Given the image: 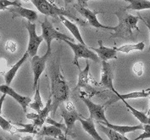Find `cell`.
Returning a JSON list of instances; mask_svg holds the SVG:
<instances>
[{"mask_svg": "<svg viewBox=\"0 0 150 140\" xmlns=\"http://www.w3.org/2000/svg\"><path fill=\"white\" fill-rule=\"evenodd\" d=\"M51 78V93L52 98V111L51 113L55 114L58 107L69 99L70 87L61 72L59 65L55 63L50 70Z\"/></svg>", "mask_w": 150, "mask_h": 140, "instance_id": "cell-1", "label": "cell"}, {"mask_svg": "<svg viewBox=\"0 0 150 140\" xmlns=\"http://www.w3.org/2000/svg\"><path fill=\"white\" fill-rule=\"evenodd\" d=\"M114 14L118 17L119 24L114 27V32L111 33L110 38L128 39L132 36L133 30L140 31L137 26L139 17L128 14L125 9L115 11Z\"/></svg>", "mask_w": 150, "mask_h": 140, "instance_id": "cell-2", "label": "cell"}, {"mask_svg": "<svg viewBox=\"0 0 150 140\" xmlns=\"http://www.w3.org/2000/svg\"><path fill=\"white\" fill-rule=\"evenodd\" d=\"M31 2L41 14L51 17H59L63 16L68 17L69 19H71L73 21H76L79 23H81L79 19L76 16H74L71 12L57 7L55 4H53L47 0H31Z\"/></svg>", "mask_w": 150, "mask_h": 140, "instance_id": "cell-3", "label": "cell"}, {"mask_svg": "<svg viewBox=\"0 0 150 140\" xmlns=\"http://www.w3.org/2000/svg\"><path fill=\"white\" fill-rule=\"evenodd\" d=\"M42 25V36L44 39V41L47 43V52L52 53V49H51V44L53 40H69L71 42H74V39L71 37H69L68 35H65L62 32H59L57 31L55 28L54 27V26L51 24V22L47 20L46 17L44 19V21L41 23Z\"/></svg>", "mask_w": 150, "mask_h": 140, "instance_id": "cell-4", "label": "cell"}, {"mask_svg": "<svg viewBox=\"0 0 150 140\" xmlns=\"http://www.w3.org/2000/svg\"><path fill=\"white\" fill-rule=\"evenodd\" d=\"M65 43H67L69 46L71 47L73 53H74V60H73V64L76 65L78 69H80L79 60L80 58H84L87 60H91L94 62H99V57L98 55L95 53L94 51H93L92 49H90V48H87V45H84L82 43H75L74 42H71L69 40H64Z\"/></svg>", "mask_w": 150, "mask_h": 140, "instance_id": "cell-5", "label": "cell"}, {"mask_svg": "<svg viewBox=\"0 0 150 140\" xmlns=\"http://www.w3.org/2000/svg\"><path fill=\"white\" fill-rule=\"evenodd\" d=\"M60 116L64 119V124L66 125L67 132L65 135H72L73 132V127L76 121H78L79 117H81L80 114L76 111L74 104L71 101L66 102L64 108H61Z\"/></svg>", "mask_w": 150, "mask_h": 140, "instance_id": "cell-6", "label": "cell"}, {"mask_svg": "<svg viewBox=\"0 0 150 140\" xmlns=\"http://www.w3.org/2000/svg\"><path fill=\"white\" fill-rule=\"evenodd\" d=\"M25 26L29 34V42H28V47H27L26 51L28 52L30 56L33 57L38 55L40 44L42 43V41H44V39L42 35L38 36L37 34V31H36L37 26L35 23L28 21L27 23H25Z\"/></svg>", "mask_w": 150, "mask_h": 140, "instance_id": "cell-7", "label": "cell"}, {"mask_svg": "<svg viewBox=\"0 0 150 140\" xmlns=\"http://www.w3.org/2000/svg\"><path fill=\"white\" fill-rule=\"evenodd\" d=\"M50 55H51V53L46 51V53L42 56H38L37 55L32 57L31 65H32V69L33 71V90L34 91L38 84L39 83L40 77L46 68V63L48 58L50 57Z\"/></svg>", "mask_w": 150, "mask_h": 140, "instance_id": "cell-8", "label": "cell"}, {"mask_svg": "<svg viewBox=\"0 0 150 140\" xmlns=\"http://www.w3.org/2000/svg\"><path fill=\"white\" fill-rule=\"evenodd\" d=\"M80 98L87 105L91 118L97 122H109L105 116V105L95 104L90 99L85 98L83 95H81Z\"/></svg>", "mask_w": 150, "mask_h": 140, "instance_id": "cell-9", "label": "cell"}, {"mask_svg": "<svg viewBox=\"0 0 150 140\" xmlns=\"http://www.w3.org/2000/svg\"><path fill=\"white\" fill-rule=\"evenodd\" d=\"M74 8L76 9L81 16L82 17H84L87 21V22L89 23L90 26H92L93 27L95 28H101V29H106V30H114L115 26H104L103 24H101L98 18H97V15L99 12H96V11H92L89 9H87V7H81L79 5H75Z\"/></svg>", "mask_w": 150, "mask_h": 140, "instance_id": "cell-10", "label": "cell"}, {"mask_svg": "<svg viewBox=\"0 0 150 140\" xmlns=\"http://www.w3.org/2000/svg\"><path fill=\"white\" fill-rule=\"evenodd\" d=\"M51 111H52V98L49 96L46 105L39 112H37V114L28 113L26 114V118L32 120V123H34L38 127L41 128L43 126L44 122H46V119L48 117L49 113H51Z\"/></svg>", "mask_w": 150, "mask_h": 140, "instance_id": "cell-11", "label": "cell"}, {"mask_svg": "<svg viewBox=\"0 0 150 140\" xmlns=\"http://www.w3.org/2000/svg\"><path fill=\"white\" fill-rule=\"evenodd\" d=\"M0 92L2 93H5L6 95H8L11 98H13L21 106L24 112L26 113L27 108H28L30 103L32 102V99L31 98L21 95L18 93H16V91L10 87V85H7V84L0 85Z\"/></svg>", "mask_w": 150, "mask_h": 140, "instance_id": "cell-12", "label": "cell"}, {"mask_svg": "<svg viewBox=\"0 0 150 140\" xmlns=\"http://www.w3.org/2000/svg\"><path fill=\"white\" fill-rule=\"evenodd\" d=\"M113 80H114V74H113V70H112L110 63H108L107 61H102L101 79H100L99 84L107 89H110L113 93H116L117 91L114 87Z\"/></svg>", "mask_w": 150, "mask_h": 140, "instance_id": "cell-13", "label": "cell"}, {"mask_svg": "<svg viewBox=\"0 0 150 140\" xmlns=\"http://www.w3.org/2000/svg\"><path fill=\"white\" fill-rule=\"evenodd\" d=\"M98 48H90L93 51L98 55L102 61H107L109 60H115L117 59V51L115 49V47L114 48H107L103 45V43L101 40L98 41Z\"/></svg>", "mask_w": 150, "mask_h": 140, "instance_id": "cell-14", "label": "cell"}, {"mask_svg": "<svg viewBox=\"0 0 150 140\" xmlns=\"http://www.w3.org/2000/svg\"><path fill=\"white\" fill-rule=\"evenodd\" d=\"M8 10H9L10 12H12L14 14L15 16H21L23 17L25 19H26L28 21L34 23L38 18V13L32 9H29L24 8L21 7V5L18 6H12V8H8Z\"/></svg>", "mask_w": 150, "mask_h": 140, "instance_id": "cell-15", "label": "cell"}, {"mask_svg": "<svg viewBox=\"0 0 150 140\" xmlns=\"http://www.w3.org/2000/svg\"><path fill=\"white\" fill-rule=\"evenodd\" d=\"M29 54L28 52L26 51L25 54L23 55V56L17 61V62L9 69L8 70H7L5 73H4V80H5V84L7 85H10L12 81L14 80V78L16 76V73L18 72V70H20V68L22 66L24 63L26 61V60H28L29 58Z\"/></svg>", "mask_w": 150, "mask_h": 140, "instance_id": "cell-16", "label": "cell"}, {"mask_svg": "<svg viewBox=\"0 0 150 140\" xmlns=\"http://www.w3.org/2000/svg\"><path fill=\"white\" fill-rule=\"evenodd\" d=\"M38 134L40 136H48L58 139H65L63 130L54 125L48 124V126H42Z\"/></svg>", "mask_w": 150, "mask_h": 140, "instance_id": "cell-17", "label": "cell"}, {"mask_svg": "<svg viewBox=\"0 0 150 140\" xmlns=\"http://www.w3.org/2000/svg\"><path fill=\"white\" fill-rule=\"evenodd\" d=\"M81 124L82 126V128L86 131V132L93 139L96 140H102V138L99 136L98 132H97L96 127L94 125V121L93 118L89 117V118H83V117H80L78 119Z\"/></svg>", "mask_w": 150, "mask_h": 140, "instance_id": "cell-18", "label": "cell"}, {"mask_svg": "<svg viewBox=\"0 0 150 140\" xmlns=\"http://www.w3.org/2000/svg\"><path fill=\"white\" fill-rule=\"evenodd\" d=\"M98 122L117 131L122 135H125L128 132H136L137 130H143V125L142 124L137 125V126H121V125L111 124L109 122Z\"/></svg>", "mask_w": 150, "mask_h": 140, "instance_id": "cell-19", "label": "cell"}, {"mask_svg": "<svg viewBox=\"0 0 150 140\" xmlns=\"http://www.w3.org/2000/svg\"><path fill=\"white\" fill-rule=\"evenodd\" d=\"M89 80H90V65L89 61L87 59L86 60V67L83 70L79 69V75H78V82L74 88V90H77L79 88L84 87V88H88V84H89Z\"/></svg>", "mask_w": 150, "mask_h": 140, "instance_id": "cell-20", "label": "cell"}, {"mask_svg": "<svg viewBox=\"0 0 150 140\" xmlns=\"http://www.w3.org/2000/svg\"><path fill=\"white\" fill-rule=\"evenodd\" d=\"M59 18L60 19V21L64 24V26H65V27L71 31V34L74 36V38L76 39L80 43H82V44L86 45L84 40L82 38V36L81 35V32H80L78 26L76 24L71 22V21H69L67 18H65V16H59Z\"/></svg>", "mask_w": 150, "mask_h": 140, "instance_id": "cell-21", "label": "cell"}, {"mask_svg": "<svg viewBox=\"0 0 150 140\" xmlns=\"http://www.w3.org/2000/svg\"><path fill=\"white\" fill-rule=\"evenodd\" d=\"M13 125H16L19 126H21L23 128L15 127V132H20V133H28V134H38L41 128L38 127L34 123H29V124H23V123H18V122H12Z\"/></svg>", "mask_w": 150, "mask_h": 140, "instance_id": "cell-22", "label": "cell"}, {"mask_svg": "<svg viewBox=\"0 0 150 140\" xmlns=\"http://www.w3.org/2000/svg\"><path fill=\"white\" fill-rule=\"evenodd\" d=\"M122 102L125 104V105L127 107V109H129L131 112H132V114L140 122H141V124H147V123H150V121H149V118L148 117V115L146 114V113H144V112H142V111H139V110H137V109H135L133 108L132 105H130V104H128L127 102V99H121Z\"/></svg>", "mask_w": 150, "mask_h": 140, "instance_id": "cell-23", "label": "cell"}, {"mask_svg": "<svg viewBox=\"0 0 150 140\" xmlns=\"http://www.w3.org/2000/svg\"><path fill=\"white\" fill-rule=\"evenodd\" d=\"M144 48H145V43L143 42H139L134 44H131V43L125 44V45H121L119 48L115 47L117 52L124 53V54H129L132 51H143Z\"/></svg>", "mask_w": 150, "mask_h": 140, "instance_id": "cell-24", "label": "cell"}, {"mask_svg": "<svg viewBox=\"0 0 150 140\" xmlns=\"http://www.w3.org/2000/svg\"><path fill=\"white\" fill-rule=\"evenodd\" d=\"M116 96L119 98V99H140V98H147L149 97L150 89L147 90H142V91H136L129 93H124L120 94L118 92L115 93Z\"/></svg>", "mask_w": 150, "mask_h": 140, "instance_id": "cell-25", "label": "cell"}, {"mask_svg": "<svg viewBox=\"0 0 150 140\" xmlns=\"http://www.w3.org/2000/svg\"><path fill=\"white\" fill-rule=\"evenodd\" d=\"M5 98H6V94L5 93H3V95L0 98V126H1V128L3 130H4L6 132H10L12 133V129H14V127H15L13 126V123L1 116L2 108H3V104H4V102Z\"/></svg>", "mask_w": 150, "mask_h": 140, "instance_id": "cell-26", "label": "cell"}, {"mask_svg": "<svg viewBox=\"0 0 150 140\" xmlns=\"http://www.w3.org/2000/svg\"><path fill=\"white\" fill-rule=\"evenodd\" d=\"M126 9L132 10H145L150 9V0H132Z\"/></svg>", "mask_w": 150, "mask_h": 140, "instance_id": "cell-27", "label": "cell"}, {"mask_svg": "<svg viewBox=\"0 0 150 140\" xmlns=\"http://www.w3.org/2000/svg\"><path fill=\"white\" fill-rule=\"evenodd\" d=\"M35 94H34V98H33V101L30 103L29 106L31 109H34L35 111L37 112H39L41 109L44 107L43 105V103L42 101V97H41V94H40V87H39V83L38 84L36 89H35Z\"/></svg>", "mask_w": 150, "mask_h": 140, "instance_id": "cell-28", "label": "cell"}, {"mask_svg": "<svg viewBox=\"0 0 150 140\" xmlns=\"http://www.w3.org/2000/svg\"><path fill=\"white\" fill-rule=\"evenodd\" d=\"M99 125L102 127V130L107 135L108 139L110 140H129V139L125 137V135L120 134L117 131H115V130H114L112 128H110V127H108L106 126H103V125L100 124V123H99Z\"/></svg>", "mask_w": 150, "mask_h": 140, "instance_id": "cell-29", "label": "cell"}, {"mask_svg": "<svg viewBox=\"0 0 150 140\" xmlns=\"http://www.w3.org/2000/svg\"><path fill=\"white\" fill-rule=\"evenodd\" d=\"M21 5V4L17 0H0V10H5L8 9L10 6H18Z\"/></svg>", "mask_w": 150, "mask_h": 140, "instance_id": "cell-30", "label": "cell"}, {"mask_svg": "<svg viewBox=\"0 0 150 140\" xmlns=\"http://www.w3.org/2000/svg\"><path fill=\"white\" fill-rule=\"evenodd\" d=\"M143 125V132L140 134L137 138H136L135 140H141L146 139H150V123Z\"/></svg>", "mask_w": 150, "mask_h": 140, "instance_id": "cell-31", "label": "cell"}, {"mask_svg": "<svg viewBox=\"0 0 150 140\" xmlns=\"http://www.w3.org/2000/svg\"><path fill=\"white\" fill-rule=\"evenodd\" d=\"M133 72L137 76L141 77L143 74V70H144V65L142 62H137L134 64L133 67H132Z\"/></svg>", "mask_w": 150, "mask_h": 140, "instance_id": "cell-32", "label": "cell"}, {"mask_svg": "<svg viewBox=\"0 0 150 140\" xmlns=\"http://www.w3.org/2000/svg\"><path fill=\"white\" fill-rule=\"evenodd\" d=\"M46 122L47 124H51V125H54L56 126L59 127L60 129H62L64 132L66 133L67 132V127H66V125L63 124V123H59V122H57L56 121H54V119H52L51 117H47V119H46Z\"/></svg>", "mask_w": 150, "mask_h": 140, "instance_id": "cell-33", "label": "cell"}, {"mask_svg": "<svg viewBox=\"0 0 150 140\" xmlns=\"http://www.w3.org/2000/svg\"><path fill=\"white\" fill-rule=\"evenodd\" d=\"M5 48L7 51L10 52V53H15L16 51V48H17V45L13 41H8L5 44Z\"/></svg>", "mask_w": 150, "mask_h": 140, "instance_id": "cell-34", "label": "cell"}, {"mask_svg": "<svg viewBox=\"0 0 150 140\" xmlns=\"http://www.w3.org/2000/svg\"><path fill=\"white\" fill-rule=\"evenodd\" d=\"M139 18L142 20V21L144 22V24L146 25V26L148 27V29H149V35H150V18H146V19H144L143 17H142L141 16H139ZM149 51L150 52V44H149Z\"/></svg>", "mask_w": 150, "mask_h": 140, "instance_id": "cell-35", "label": "cell"}, {"mask_svg": "<svg viewBox=\"0 0 150 140\" xmlns=\"http://www.w3.org/2000/svg\"><path fill=\"white\" fill-rule=\"evenodd\" d=\"M89 0H77V5L81 7H87V2Z\"/></svg>", "mask_w": 150, "mask_h": 140, "instance_id": "cell-36", "label": "cell"}, {"mask_svg": "<svg viewBox=\"0 0 150 140\" xmlns=\"http://www.w3.org/2000/svg\"><path fill=\"white\" fill-rule=\"evenodd\" d=\"M64 4H65V6H68L69 4H71V3H73L75 0H64Z\"/></svg>", "mask_w": 150, "mask_h": 140, "instance_id": "cell-37", "label": "cell"}, {"mask_svg": "<svg viewBox=\"0 0 150 140\" xmlns=\"http://www.w3.org/2000/svg\"><path fill=\"white\" fill-rule=\"evenodd\" d=\"M148 117L149 118V121H150V95H149V111H148Z\"/></svg>", "mask_w": 150, "mask_h": 140, "instance_id": "cell-38", "label": "cell"}, {"mask_svg": "<svg viewBox=\"0 0 150 140\" xmlns=\"http://www.w3.org/2000/svg\"><path fill=\"white\" fill-rule=\"evenodd\" d=\"M122 1H125V2H128V3H130L132 0H122Z\"/></svg>", "mask_w": 150, "mask_h": 140, "instance_id": "cell-39", "label": "cell"}, {"mask_svg": "<svg viewBox=\"0 0 150 140\" xmlns=\"http://www.w3.org/2000/svg\"><path fill=\"white\" fill-rule=\"evenodd\" d=\"M4 72H3L2 70H0V75H2V74H4Z\"/></svg>", "mask_w": 150, "mask_h": 140, "instance_id": "cell-40", "label": "cell"}, {"mask_svg": "<svg viewBox=\"0 0 150 140\" xmlns=\"http://www.w3.org/2000/svg\"><path fill=\"white\" fill-rule=\"evenodd\" d=\"M0 39H1V36H0Z\"/></svg>", "mask_w": 150, "mask_h": 140, "instance_id": "cell-41", "label": "cell"}]
</instances>
